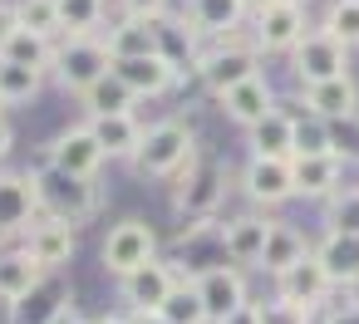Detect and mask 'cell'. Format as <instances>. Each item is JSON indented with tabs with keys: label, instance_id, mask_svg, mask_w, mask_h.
Instances as JSON below:
<instances>
[{
	"label": "cell",
	"instance_id": "45",
	"mask_svg": "<svg viewBox=\"0 0 359 324\" xmlns=\"http://www.w3.org/2000/svg\"><path fill=\"white\" fill-rule=\"evenodd\" d=\"M6 153H11V123L0 118V162H6Z\"/></svg>",
	"mask_w": 359,
	"mask_h": 324
},
{
	"label": "cell",
	"instance_id": "14",
	"mask_svg": "<svg viewBox=\"0 0 359 324\" xmlns=\"http://www.w3.org/2000/svg\"><path fill=\"white\" fill-rule=\"evenodd\" d=\"M25 255L40 265V270H60V265H69L74 260V226H65V221H35L30 231H25Z\"/></svg>",
	"mask_w": 359,
	"mask_h": 324
},
{
	"label": "cell",
	"instance_id": "1",
	"mask_svg": "<svg viewBox=\"0 0 359 324\" xmlns=\"http://www.w3.org/2000/svg\"><path fill=\"white\" fill-rule=\"evenodd\" d=\"M35 197H40V216L50 221H65V226H79L99 211V182L94 177H69L60 167H45L35 172Z\"/></svg>",
	"mask_w": 359,
	"mask_h": 324
},
{
	"label": "cell",
	"instance_id": "17",
	"mask_svg": "<svg viewBox=\"0 0 359 324\" xmlns=\"http://www.w3.org/2000/svg\"><path fill=\"white\" fill-rule=\"evenodd\" d=\"M305 104H310L315 118H325V123H344V118L359 113V89H354L349 74H339V79L310 84V89H305Z\"/></svg>",
	"mask_w": 359,
	"mask_h": 324
},
{
	"label": "cell",
	"instance_id": "50",
	"mask_svg": "<svg viewBox=\"0 0 359 324\" xmlns=\"http://www.w3.org/2000/svg\"><path fill=\"white\" fill-rule=\"evenodd\" d=\"M0 108H6V99H0Z\"/></svg>",
	"mask_w": 359,
	"mask_h": 324
},
{
	"label": "cell",
	"instance_id": "49",
	"mask_svg": "<svg viewBox=\"0 0 359 324\" xmlns=\"http://www.w3.org/2000/svg\"><path fill=\"white\" fill-rule=\"evenodd\" d=\"M276 6H300V10H305V0H276Z\"/></svg>",
	"mask_w": 359,
	"mask_h": 324
},
{
	"label": "cell",
	"instance_id": "24",
	"mask_svg": "<svg viewBox=\"0 0 359 324\" xmlns=\"http://www.w3.org/2000/svg\"><path fill=\"white\" fill-rule=\"evenodd\" d=\"M320 265L330 275V285H359V236H344V231H330L320 241Z\"/></svg>",
	"mask_w": 359,
	"mask_h": 324
},
{
	"label": "cell",
	"instance_id": "43",
	"mask_svg": "<svg viewBox=\"0 0 359 324\" xmlns=\"http://www.w3.org/2000/svg\"><path fill=\"white\" fill-rule=\"evenodd\" d=\"M330 324H359V300L344 304V309H330Z\"/></svg>",
	"mask_w": 359,
	"mask_h": 324
},
{
	"label": "cell",
	"instance_id": "31",
	"mask_svg": "<svg viewBox=\"0 0 359 324\" xmlns=\"http://www.w3.org/2000/svg\"><path fill=\"white\" fill-rule=\"evenodd\" d=\"M158 314H163L168 324H212V319H207V304H202V295H197V285H187V280L172 285V295L163 300Z\"/></svg>",
	"mask_w": 359,
	"mask_h": 324
},
{
	"label": "cell",
	"instance_id": "8",
	"mask_svg": "<svg viewBox=\"0 0 359 324\" xmlns=\"http://www.w3.org/2000/svg\"><path fill=\"white\" fill-rule=\"evenodd\" d=\"M305 35H310V30H305V10H300V6H276V0H261L256 25H251L256 50H295Z\"/></svg>",
	"mask_w": 359,
	"mask_h": 324
},
{
	"label": "cell",
	"instance_id": "11",
	"mask_svg": "<svg viewBox=\"0 0 359 324\" xmlns=\"http://www.w3.org/2000/svg\"><path fill=\"white\" fill-rule=\"evenodd\" d=\"M192 285H197V295H202L212 324L226 319V314H236L241 304H251V300H246V280H241V270H231V265H207Z\"/></svg>",
	"mask_w": 359,
	"mask_h": 324
},
{
	"label": "cell",
	"instance_id": "6",
	"mask_svg": "<svg viewBox=\"0 0 359 324\" xmlns=\"http://www.w3.org/2000/svg\"><path fill=\"white\" fill-rule=\"evenodd\" d=\"M158 255V236H153V226L148 221H118L109 236H104V265L123 280V275H133L138 265H148Z\"/></svg>",
	"mask_w": 359,
	"mask_h": 324
},
{
	"label": "cell",
	"instance_id": "19",
	"mask_svg": "<svg viewBox=\"0 0 359 324\" xmlns=\"http://www.w3.org/2000/svg\"><path fill=\"white\" fill-rule=\"evenodd\" d=\"M266 236H271V221L266 216H231L222 226V251L241 265H261V251H266Z\"/></svg>",
	"mask_w": 359,
	"mask_h": 324
},
{
	"label": "cell",
	"instance_id": "18",
	"mask_svg": "<svg viewBox=\"0 0 359 324\" xmlns=\"http://www.w3.org/2000/svg\"><path fill=\"white\" fill-rule=\"evenodd\" d=\"M222 108H226V118H236V123L256 128L266 113H276V94H271L266 74H251V79H241L236 89H226V94H222Z\"/></svg>",
	"mask_w": 359,
	"mask_h": 324
},
{
	"label": "cell",
	"instance_id": "25",
	"mask_svg": "<svg viewBox=\"0 0 359 324\" xmlns=\"http://www.w3.org/2000/svg\"><path fill=\"white\" fill-rule=\"evenodd\" d=\"M45 275H50V270H40L25 251H0V304L25 300V295H30Z\"/></svg>",
	"mask_w": 359,
	"mask_h": 324
},
{
	"label": "cell",
	"instance_id": "39",
	"mask_svg": "<svg viewBox=\"0 0 359 324\" xmlns=\"http://www.w3.org/2000/svg\"><path fill=\"white\" fill-rule=\"evenodd\" d=\"M330 138H334V153L339 157H359V113L344 118V123H330Z\"/></svg>",
	"mask_w": 359,
	"mask_h": 324
},
{
	"label": "cell",
	"instance_id": "48",
	"mask_svg": "<svg viewBox=\"0 0 359 324\" xmlns=\"http://www.w3.org/2000/svg\"><path fill=\"white\" fill-rule=\"evenodd\" d=\"M89 324H133V319H118V314H104V319H89Z\"/></svg>",
	"mask_w": 359,
	"mask_h": 324
},
{
	"label": "cell",
	"instance_id": "47",
	"mask_svg": "<svg viewBox=\"0 0 359 324\" xmlns=\"http://www.w3.org/2000/svg\"><path fill=\"white\" fill-rule=\"evenodd\" d=\"M305 324H330V314H325V309H310V314H305Z\"/></svg>",
	"mask_w": 359,
	"mask_h": 324
},
{
	"label": "cell",
	"instance_id": "7",
	"mask_svg": "<svg viewBox=\"0 0 359 324\" xmlns=\"http://www.w3.org/2000/svg\"><path fill=\"white\" fill-rule=\"evenodd\" d=\"M35 216H40L35 172H0V241L30 231Z\"/></svg>",
	"mask_w": 359,
	"mask_h": 324
},
{
	"label": "cell",
	"instance_id": "5",
	"mask_svg": "<svg viewBox=\"0 0 359 324\" xmlns=\"http://www.w3.org/2000/svg\"><path fill=\"white\" fill-rule=\"evenodd\" d=\"M182 187H177V211L192 216V221H212V211L222 206L226 197V167L212 162V157H192L182 167Z\"/></svg>",
	"mask_w": 359,
	"mask_h": 324
},
{
	"label": "cell",
	"instance_id": "40",
	"mask_svg": "<svg viewBox=\"0 0 359 324\" xmlns=\"http://www.w3.org/2000/svg\"><path fill=\"white\" fill-rule=\"evenodd\" d=\"M118 10H123V20H158V15H168V0H118Z\"/></svg>",
	"mask_w": 359,
	"mask_h": 324
},
{
	"label": "cell",
	"instance_id": "10",
	"mask_svg": "<svg viewBox=\"0 0 359 324\" xmlns=\"http://www.w3.org/2000/svg\"><path fill=\"white\" fill-rule=\"evenodd\" d=\"M99 162H104V148H99V138L89 133V123L65 128V133L50 143V167H60V172H69V177H99Z\"/></svg>",
	"mask_w": 359,
	"mask_h": 324
},
{
	"label": "cell",
	"instance_id": "44",
	"mask_svg": "<svg viewBox=\"0 0 359 324\" xmlns=\"http://www.w3.org/2000/svg\"><path fill=\"white\" fill-rule=\"evenodd\" d=\"M50 324H89V319H84V314L74 309V300H69V304H65V309H60V314H55Z\"/></svg>",
	"mask_w": 359,
	"mask_h": 324
},
{
	"label": "cell",
	"instance_id": "4",
	"mask_svg": "<svg viewBox=\"0 0 359 324\" xmlns=\"http://www.w3.org/2000/svg\"><path fill=\"white\" fill-rule=\"evenodd\" d=\"M197 74H202V84L222 99L226 89H236L241 79H251V74H261L256 69V50L246 45V40H236V30L231 35H222V45L217 50H207V55H197V64H192Z\"/></svg>",
	"mask_w": 359,
	"mask_h": 324
},
{
	"label": "cell",
	"instance_id": "34",
	"mask_svg": "<svg viewBox=\"0 0 359 324\" xmlns=\"http://www.w3.org/2000/svg\"><path fill=\"white\" fill-rule=\"evenodd\" d=\"M15 20H20V30H35V35H45V40L65 35V30H60V6H55V0H20V6H15Z\"/></svg>",
	"mask_w": 359,
	"mask_h": 324
},
{
	"label": "cell",
	"instance_id": "27",
	"mask_svg": "<svg viewBox=\"0 0 359 324\" xmlns=\"http://www.w3.org/2000/svg\"><path fill=\"white\" fill-rule=\"evenodd\" d=\"M310 255V246H305V236L295 231V226H285V221H271V236H266V251H261V270H271V275H285L295 260H305Z\"/></svg>",
	"mask_w": 359,
	"mask_h": 324
},
{
	"label": "cell",
	"instance_id": "37",
	"mask_svg": "<svg viewBox=\"0 0 359 324\" xmlns=\"http://www.w3.org/2000/svg\"><path fill=\"white\" fill-rule=\"evenodd\" d=\"M330 231L359 236V192H334L330 197Z\"/></svg>",
	"mask_w": 359,
	"mask_h": 324
},
{
	"label": "cell",
	"instance_id": "13",
	"mask_svg": "<svg viewBox=\"0 0 359 324\" xmlns=\"http://www.w3.org/2000/svg\"><path fill=\"white\" fill-rule=\"evenodd\" d=\"M276 295H280V300H290V304H300V309H320V304H325V295H330V275H325L320 255L310 251V255H305V260H295L285 275H276Z\"/></svg>",
	"mask_w": 359,
	"mask_h": 324
},
{
	"label": "cell",
	"instance_id": "46",
	"mask_svg": "<svg viewBox=\"0 0 359 324\" xmlns=\"http://www.w3.org/2000/svg\"><path fill=\"white\" fill-rule=\"evenodd\" d=\"M133 324H168V319H163V314H158V309H143V314H138V319H133Z\"/></svg>",
	"mask_w": 359,
	"mask_h": 324
},
{
	"label": "cell",
	"instance_id": "21",
	"mask_svg": "<svg viewBox=\"0 0 359 324\" xmlns=\"http://www.w3.org/2000/svg\"><path fill=\"white\" fill-rule=\"evenodd\" d=\"M89 133L99 138L104 157H133L138 143H143V123L133 113H104V118H89Z\"/></svg>",
	"mask_w": 359,
	"mask_h": 324
},
{
	"label": "cell",
	"instance_id": "32",
	"mask_svg": "<svg viewBox=\"0 0 359 324\" xmlns=\"http://www.w3.org/2000/svg\"><path fill=\"white\" fill-rule=\"evenodd\" d=\"M65 35H94L104 25V0H55Z\"/></svg>",
	"mask_w": 359,
	"mask_h": 324
},
{
	"label": "cell",
	"instance_id": "23",
	"mask_svg": "<svg viewBox=\"0 0 359 324\" xmlns=\"http://www.w3.org/2000/svg\"><path fill=\"white\" fill-rule=\"evenodd\" d=\"M65 304H69V290H65L60 280H50V275H45L25 300H15V304H11V324H50Z\"/></svg>",
	"mask_w": 359,
	"mask_h": 324
},
{
	"label": "cell",
	"instance_id": "12",
	"mask_svg": "<svg viewBox=\"0 0 359 324\" xmlns=\"http://www.w3.org/2000/svg\"><path fill=\"white\" fill-rule=\"evenodd\" d=\"M123 285V300L133 304V314H143V309H163V300L172 295V285H177V270L168 265V260H148V265H138L133 275H123L118 280Z\"/></svg>",
	"mask_w": 359,
	"mask_h": 324
},
{
	"label": "cell",
	"instance_id": "41",
	"mask_svg": "<svg viewBox=\"0 0 359 324\" xmlns=\"http://www.w3.org/2000/svg\"><path fill=\"white\" fill-rule=\"evenodd\" d=\"M217 324H261V304H241L236 314H226V319H217Z\"/></svg>",
	"mask_w": 359,
	"mask_h": 324
},
{
	"label": "cell",
	"instance_id": "33",
	"mask_svg": "<svg viewBox=\"0 0 359 324\" xmlns=\"http://www.w3.org/2000/svg\"><path fill=\"white\" fill-rule=\"evenodd\" d=\"M40 79H45V74L0 59V99H6V104H30V99L40 94Z\"/></svg>",
	"mask_w": 359,
	"mask_h": 324
},
{
	"label": "cell",
	"instance_id": "36",
	"mask_svg": "<svg viewBox=\"0 0 359 324\" xmlns=\"http://www.w3.org/2000/svg\"><path fill=\"white\" fill-rule=\"evenodd\" d=\"M334 153V138H330V123L325 118H295V157H325Z\"/></svg>",
	"mask_w": 359,
	"mask_h": 324
},
{
	"label": "cell",
	"instance_id": "15",
	"mask_svg": "<svg viewBox=\"0 0 359 324\" xmlns=\"http://www.w3.org/2000/svg\"><path fill=\"white\" fill-rule=\"evenodd\" d=\"M241 182H246V197L251 202H266V206L295 197V167H290V157L285 162L280 157H251V167H246Z\"/></svg>",
	"mask_w": 359,
	"mask_h": 324
},
{
	"label": "cell",
	"instance_id": "9",
	"mask_svg": "<svg viewBox=\"0 0 359 324\" xmlns=\"http://www.w3.org/2000/svg\"><path fill=\"white\" fill-rule=\"evenodd\" d=\"M290 55H295V79H300L305 89L344 74V45H339V40H330L325 30H310Z\"/></svg>",
	"mask_w": 359,
	"mask_h": 324
},
{
	"label": "cell",
	"instance_id": "38",
	"mask_svg": "<svg viewBox=\"0 0 359 324\" xmlns=\"http://www.w3.org/2000/svg\"><path fill=\"white\" fill-rule=\"evenodd\" d=\"M305 314H310V309H300V304H290V300H280V295L261 304V324H305Z\"/></svg>",
	"mask_w": 359,
	"mask_h": 324
},
{
	"label": "cell",
	"instance_id": "20",
	"mask_svg": "<svg viewBox=\"0 0 359 324\" xmlns=\"http://www.w3.org/2000/svg\"><path fill=\"white\" fill-rule=\"evenodd\" d=\"M295 167V197H334L339 177H344V157L325 153V157H290Z\"/></svg>",
	"mask_w": 359,
	"mask_h": 324
},
{
	"label": "cell",
	"instance_id": "29",
	"mask_svg": "<svg viewBox=\"0 0 359 324\" xmlns=\"http://www.w3.org/2000/svg\"><path fill=\"white\" fill-rule=\"evenodd\" d=\"M0 59H6V64H25V69L45 74V69H55V45H50L45 35H35V30H15L6 45H0Z\"/></svg>",
	"mask_w": 359,
	"mask_h": 324
},
{
	"label": "cell",
	"instance_id": "35",
	"mask_svg": "<svg viewBox=\"0 0 359 324\" xmlns=\"http://www.w3.org/2000/svg\"><path fill=\"white\" fill-rule=\"evenodd\" d=\"M320 30H325L330 40H339L344 50H354V45H359V0H334Z\"/></svg>",
	"mask_w": 359,
	"mask_h": 324
},
{
	"label": "cell",
	"instance_id": "2",
	"mask_svg": "<svg viewBox=\"0 0 359 324\" xmlns=\"http://www.w3.org/2000/svg\"><path fill=\"white\" fill-rule=\"evenodd\" d=\"M192 157H197V148H192L187 123L163 118V123L143 128V143H138V153H133V167H138L143 177H172V172H182Z\"/></svg>",
	"mask_w": 359,
	"mask_h": 324
},
{
	"label": "cell",
	"instance_id": "42",
	"mask_svg": "<svg viewBox=\"0 0 359 324\" xmlns=\"http://www.w3.org/2000/svg\"><path fill=\"white\" fill-rule=\"evenodd\" d=\"M15 30H20V20H15V6H0V45H6Z\"/></svg>",
	"mask_w": 359,
	"mask_h": 324
},
{
	"label": "cell",
	"instance_id": "26",
	"mask_svg": "<svg viewBox=\"0 0 359 324\" xmlns=\"http://www.w3.org/2000/svg\"><path fill=\"white\" fill-rule=\"evenodd\" d=\"M251 157H295V118H285L280 108L266 113L256 128H251Z\"/></svg>",
	"mask_w": 359,
	"mask_h": 324
},
{
	"label": "cell",
	"instance_id": "3",
	"mask_svg": "<svg viewBox=\"0 0 359 324\" xmlns=\"http://www.w3.org/2000/svg\"><path fill=\"white\" fill-rule=\"evenodd\" d=\"M114 69V55L99 35H69L60 50H55V79L69 89V94H84L89 84H99L104 74Z\"/></svg>",
	"mask_w": 359,
	"mask_h": 324
},
{
	"label": "cell",
	"instance_id": "16",
	"mask_svg": "<svg viewBox=\"0 0 359 324\" xmlns=\"http://www.w3.org/2000/svg\"><path fill=\"white\" fill-rule=\"evenodd\" d=\"M114 74L128 84V94H133V99H153V94L172 89V79H177V69H172L163 55H143V59H114Z\"/></svg>",
	"mask_w": 359,
	"mask_h": 324
},
{
	"label": "cell",
	"instance_id": "28",
	"mask_svg": "<svg viewBox=\"0 0 359 324\" xmlns=\"http://www.w3.org/2000/svg\"><path fill=\"white\" fill-rule=\"evenodd\" d=\"M104 45L114 59H143V55H158V30L153 20H123L104 35Z\"/></svg>",
	"mask_w": 359,
	"mask_h": 324
},
{
	"label": "cell",
	"instance_id": "30",
	"mask_svg": "<svg viewBox=\"0 0 359 324\" xmlns=\"http://www.w3.org/2000/svg\"><path fill=\"white\" fill-rule=\"evenodd\" d=\"M84 108H89V118H104V113H133V94H128V84L109 69L99 84H89L84 94Z\"/></svg>",
	"mask_w": 359,
	"mask_h": 324
},
{
	"label": "cell",
	"instance_id": "22",
	"mask_svg": "<svg viewBox=\"0 0 359 324\" xmlns=\"http://www.w3.org/2000/svg\"><path fill=\"white\" fill-rule=\"evenodd\" d=\"M187 20L197 35H231L246 20V0H187Z\"/></svg>",
	"mask_w": 359,
	"mask_h": 324
}]
</instances>
